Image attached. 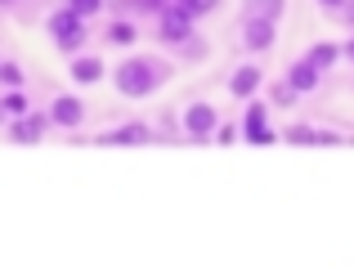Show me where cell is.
I'll use <instances>...</instances> for the list:
<instances>
[{"mask_svg":"<svg viewBox=\"0 0 354 269\" xmlns=\"http://www.w3.org/2000/svg\"><path fill=\"white\" fill-rule=\"evenodd\" d=\"M171 72L175 68L162 54H130V59H121L113 68V86H117V95H126V99H148L171 81Z\"/></svg>","mask_w":354,"mask_h":269,"instance_id":"cell-1","label":"cell"},{"mask_svg":"<svg viewBox=\"0 0 354 269\" xmlns=\"http://www.w3.org/2000/svg\"><path fill=\"white\" fill-rule=\"evenodd\" d=\"M157 41H162L166 50H180L189 63H202V59H207V41H202V32L193 23H184V18L162 14V23H157Z\"/></svg>","mask_w":354,"mask_h":269,"instance_id":"cell-2","label":"cell"},{"mask_svg":"<svg viewBox=\"0 0 354 269\" xmlns=\"http://www.w3.org/2000/svg\"><path fill=\"white\" fill-rule=\"evenodd\" d=\"M45 27H50L54 45H59V50L68 54V59H77V54H81V45H86V36H90V27L81 23V18L72 14L68 5H63V9H54V14L45 18Z\"/></svg>","mask_w":354,"mask_h":269,"instance_id":"cell-3","label":"cell"},{"mask_svg":"<svg viewBox=\"0 0 354 269\" xmlns=\"http://www.w3.org/2000/svg\"><path fill=\"white\" fill-rule=\"evenodd\" d=\"M180 126H184V135H189V139H198V144H202V139H211V135L220 131V108H211V104H202V99H198V104L184 108Z\"/></svg>","mask_w":354,"mask_h":269,"instance_id":"cell-4","label":"cell"},{"mask_svg":"<svg viewBox=\"0 0 354 269\" xmlns=\"http://www.w3.org/2000/svg\"><path fill=\"white\" fill-rule=\"evenodd\" d=\"M274 41H278V23H265V18H247V14H242V45H247L251 54L274 50Z\"/></svg>","mask_w":354,"mask_h":269,"instance_id":"cell-5","label":"cell"},{"mask_svg":"<svg viewBox=\"0 0 354 269\" xmlns=\"http://www.w3.org/2000/svg\"><path fill=\"white\" fill-rule=\"evenodd\" d=\"M242 135H247L251 144H274V131H269V108L260 104V99H251V104L242 108Z\"/></svg>","mask_w":354,"mask_h":269,"instance_id":"cell-6","label":"cell"},{"mask_svg":"<svg viewBox=\"0 0 354 269\" xmlns=\"http://www.w3.org/2000/svg\"><path fill=\"white\" fill-rule=\"evenodd\" d=\"M86 122V104H81L77 95H59L50 104V126H63V131H77V126Z\"/></svg>","mask_w":354,"mask_h":269,"instance_id":"cell-7","label":"cell"},{"mask_svg":"<svg viewBox=\"0 0 354 269\" xmlns=\"http://www.w3.org/2000/svg\"><path fill=\"white\" fill-rule=\"evenodd\" d=\"M265 86V72H260V63H242V68L234 72V77H229V95L234 99H256V90Z\"/></svg>","mask_w":354,"mask_h":269,"instance_id":"cell-8","label":"cell"},{"mask_svg":"<svg viewBox=\"0 0 354 269\" xmlns=\"http://www.w3.org/2000/svg\"><path fill=\"white\" fill-rule=\"evenodd\" d=\"M153 131H148L144 122H126V126H113V131L95 135V144H117V148H130V144H148Z\"/></svg>","mask_w":354,"mask_h":269,"instance_id":"cell-9","label":"cell"},{"mask_svg":"<svg viewBox=\"0 0 354 269\" xmlns=\"http://www.w3.org/2000/svg\"><path fill=\"white\" fill-rule=\"evenodd\" d=\"M287 86L296 90V95H310V90H319V81H323V72L314 68L310 59H296V63H287Z\"/></svg>","mask_w":354,"mask_h":269,"instance_id":"cell-10","label":"cell"},{"mask_svg":"<svg viewBox=\"0 0 354 269\" xmlns=\"http://www.w3.org/2000/svg\"><path fill=\"white\" fill-rule=\"evenodd\" d=\"M45 131H50V113H32V117H23V122H9V139H14V144H36Z\"/></svg>","mask_w":354,"mask_h":269,"instance_id":"cell-11","label":"cell"},{"mask_svg":"<svg viewBox=\"0 0 354 269\" xmlns=\"http://www.w3.org/2000/svg\"><path fill=\"white\" fill-rule=\"evenodd\" d=\"M104 41H108V45H117V50H130V45L139 41V23H135V18H113V14H108Z\"/></svg>","mask_w":354,"mask_h":269,"instance_id":"cell-12","label":"cell"},{"mask_svg":"<svg viewBox=\"0 0 354 269\" xmlns=\"http://www.w3.org/2000/svg\"><path fill=\"white\" fill-rule=\"evenodd\" d=\"M72 81H77V86L104 81V59H99V54H77V59H72Z\"/></svg>","mask_w":354,"mask_h":269,"instance_id":"cell-13","label":"cell"},{"mask_svg":"<svg viewBox=\"0 0 354 269\" xmlns=\"http://www.w3.org/2000/svg\"><path fill=\"white\" fill-rule=\"evenodd\" d=\"M211 0H184V5H166V14L171 18H184V23H198V18H207L211 14Z\"/></svg>","mask_w":354,"mask_h":269,"instance_id":"cell-14","label":"cell"},{"mask_svg":"<svg viewBox=\"0 0 354 269\" xmlns=\"http://www.w3.org/2000/svg\"><path fill=\"white\" fill-rule=\"evenodd\" d=\"M287 144H337V135L314 131V126H287Z\"/></svg>","mask_w":354,"mask_h":269,"instance_id":"cell-15","label":"cell"},{"mask_svg":"<svg viewBox=\"0 0 354 269\" xmlns=\"http://www.w3.org/2000/svg\"><path fill=\"white\" fill-rule=\"evenodd\" d=\"M0 108H5L9 122H23V117H32V104H27L23 90H9V95H0Z\"/></svg>","mask_w":354,"mask_h":269,"instance_id":"cell-16","label":"cell"},{"mask_svg":"<svg viewBox=\"0 0 354 269\" xmlns=\"http://www.w3.org/2000/svg\"><path fill=\"white\" fill-rule=\"evenodd\" d=\"M305 59H310L319 72H328L332 63L341 59V45H332V41H319V45H310V54H305Z\"/></svg>","mask_w":354,"mask_h":269,"instance_id":"cell-17","label":"cell"},{"mask_svg":"<svg viewBox=\"0 0 354 269\" xmlns=\"http://www.w3.org/2000/svg\"><path fill=\"white\" fill-rule=\"evenodd\" d=\"M23 63H14V59H5V63H0V86H5V95H9V90H23Z\"/></svg>","mask_w":354,"mask_h":269,"instance_id":"cell-18","label":"cell"},{"mask_svg":"<svg viewBox=\"0 0 354 269\" xmlns=\"http://www.w3.org/2000/svg\"><path fill=\"white\" fill-rule=\"evenodd\" d=\"M242 14H247V18H265V23H278V18H283V5H278V0H265V5H247Z\"/></svg>","mask_w":354,"mask_h":269,"instance_id":"cell-19","label":"cell"},{"mask_svg":"<svg viewBox=\"0 0 354 269\" xmlns=\"http://www.w3.org/2000/svg\"><path fill=\"white\" fill-rule=\"evenodd\" d=\"M323 18H332L341 27H354V5H323Z\"/></svg>","mask_w":354,"mask_h":269,"instance_id":"cell-20","label":"cell"},{"mask_svg":"<svg viewBox=\"0 0 354 269\" xmlns=\"http://www.w3.org/2000/svg\"><path fill=\"white\" fill-rule=\"evenodd\" d=\"M269 99H274V108H292V104H296V99H301V95H296V90L287 86V81H278V86L269 90Z\"/></svg>","mask_w":354,"mask_h":269,"instance_id":"cell-21","label":"cell"},{"mask_svg":"<svg viewBox=\"0 0 354 269\" xmlns=\"http://www.w3.org/2000/svg\"><path fill=\"white\" fill-rule=\"evenodd\" d=\"M72 14H77L81 18V23H90V18H95V14H104V5H99V0H72Z\"/></svg>","mask_w":354,"mask_h":269,"instance_id":"cell-22","label":"cell"},{"mask_svg":"<svg viewBox=\"0 0 354 269\" xmlns=\"http://www.w3.org/2000/svg\"><path fill=\"white\" fill-rule=\"evenodd\" d=\"M216 139H220V144H234V139H238V126L220 122V131H216Z\"/></svg>","mask_w":354,"mask_h":269,"instance_id":"cell-23","label":"cell"},{"mask_svg":"<svg viewBox=\"0 0 354 269\" xmlns=\"http://www.w3.org/2000/svg\"><path fill=\"white\" fill-rule=\"evenodd\" d=\"M341 54H346V59L354 63V41H346V50H341Z\"/></svg>","mask_w":354,"mask_h":269,"instance_id":"cell-24","label":"cell"},{"mask_svg":"<svg viewBox=\"0 0 354 269\" xmlns=\"http://www.w3.org/2000/svg\"><path fill=\"white\" fill-rule=\"evenodd\" d=\"M5 122H9V117H5V108H0V126H5Z\"/></svg>","mask_w":354,"mask_h":269,"instance_id":"cell-25","label":"cell"},{"mask_svg":"<svg viewBox=\"0 0 354 269\" xmlns=\"http://www.w3.org/2000/svg\"><path fill=\"white\" fill-rule=\"evenodd\" d=\"M0 63H5V59H0Z\"/></svg>","mask_w":354,"mask_h":269,"instance_id":"cell-26","label":"cell"}]
</instances>
